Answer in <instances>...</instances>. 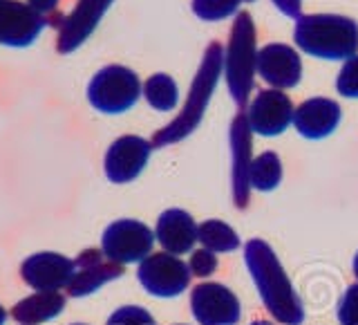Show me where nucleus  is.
Returning <instances> with one entry per match:
<instances>
[{"instance_id":"nucleus-1","label":"nucleus","mask_w":358,"mask_h":325,"mask_svg":"<svg viewBox=\"0 0 358 325\" xmlns=\"http://www.w3.org/2000/svg\"><path fill=\"white\" fill-rule=\"evenodd\" d=\"M244 263L249 267L264 307L275 321L285 325H300L305 321L302 300L271 244L264 240H249L244 244Z\"/></svg>"},{"instance_id":"nucleus-2","label":"nucleus","mask_w":358,"mask_h":325,"mask_svg":"<svg viewBox=\"0 0 358 325\" xmlns=\"http://www.w3.org/2000/svg\"><path fill=\"white\" fill-rule=\"evenodd\" d=\"M298 50L324 61H347L358 54V25L341 14H302L296 20Z\"/></svg>"},{"instance_id":"nucleus-3","label":"nucleus","mask_w":358,"mask_h":325,"mask_svg":"<svg viewBox=\"0 0 358 325\" xmlns=\"http://www.w3.org/2000/svg\"><path fill=\"white\" fill-rule=\"evenodd\" d=\"M257 41H255V22L249 11H240L235 16L231 39L224 52V74L233 101L240 108L249 104L253 92V81L257 74Z\"/></svg>"},{"instance_id":"nucleus-4","label":"nucleus","mask_w":358,"mask_h":325,"mask_svg":"<svg viewBox=\"0 0 358 325\" xmlns=\"http://www.w3.org/2000/svg\"><path fill=\"white\" fill-rule=\"evenodd\" d=\"M222 70H224V48L220 43H210L204 52V59H201L195 81L190 85V95H188V101L182 110V115H179L168 128L157 132L155 146H166V144L179 141V139H184L188 132L195 130V126L201 121V117H204L206 104L220 81Z\"/></svg>"},{"instance_id":"nucleus-5","label":"nucleus","mask_w":358,"mask_h":325,"mask_svg":"<svg viewBox=\"0 0 358 325\" xmlns=\"http://www.w3.org/2000/svg\"><path fill=\"white\" fill-rule=\"evenodd\" d=\"M141 81L130 67L106 65L87 85V101L106 115H121L139 101Z\"/></svg>"},{"instance_id":"nucleus-6","label":"nucleus","mask_w":358,"mask_h":325,"mask_svg":"<svg viewBox=\"0 0 358 325\" xmlns=\"http://www.w3.org/2000/svg\"><path fill=\"white\" fill-rule=\"evenodd\" d=\"M155 233L139 220H117L103 231L101 251L117 265L141 263L152 254Z\"/></svg>"},{"instance_id":"nucleus-7","label":"nucleus","mask_w":358,"mask_h":325,"mask_svg":"<svg viewBox=\"0 0 358 325\" xmlns=\"http://www.w3.org/2000/svg\"><path fill=\"white\" fill-rule=\"evenodd\" d=\"M137 278L148 294L159 298H175L188 287L190 269L179 256L162 251L143 258L137 269Z\"/></svg>"},{"instance_id":"nucleus-8","label":"nucleus","mask_w":358,"mask_h":325,"mask_svg":"<svg viewBox=\"0 0 358 325\" xmlns=\"http://www.w3.org/2000/svg\"><path fill=\"white\" fill-rule=\"evenodd\" d=\"M190 310L199 325H235L240 321V300L220 283H201L190 291Z\"/></svg>"},{"instance_id":"nucleus-9","label":"nucleus","mask_w":358,"mask_h":325,"mask_svg":"<svg viewBox=\"0 0 358 325\" xmlns=\"http://www.w3.org/2000/svg\"><path fill=\"white\" fill-rule=\"evenodd\" d=\"M246 121L255 134L262 137H278L282 134L289 123L294 121V104L282 92V90H262L251 101L249 112H246Z\"/></svg>"},{"instance_id":"nucleus-10","label":"nucleus","mask_w":358,"mask_h":325,"mask_svg":"<svg viewBox=\"0 0 358 325\" xmlns=\"http://www.w3.org/2000/svg\"><path fill=\"white\" fill-rule=\"evenodd\" d=\"M48 20L38 9L22 0H0V43L27 48L45 29Z\"/></svg>"},{"instance_id":"nucleus-11","label":"nucleus","mask_w":358,"mask_h":325,"mask_svg":"<svg viewBox=\"0 0 358 325\" xmlns=\"http://www.w3.org/2000/svg\"><path fill=\"white\" fill-rule=\"evenodd\" d=\"M152 144L137 134H123L106 153V177L115 184H128L137 179L150 160Z\"/></svg>"},{"instance_id":"nucleus-12","label":"nucleus","mask_w":358,"mask_h":325,"mask_svg":"<svg viewBox=\"0 0 358 325\" xmlns=\"http://www.w3.org/2000/svg\"><path fill=\"white\" fill-rule=\"evenodd\" d=\"M255 70L273 90H291L302 78V59L287 43H268L257 50Z\"/></svg>"},{"instance_id":"nucleus-13","label":"nucleus","mask_w":358,"mask_h":325,"mask_svg":"<svg viewBox=\"0 0 358 325\" xmlns=\"http://www.w3.org/2000/svg\"><path fill=\"white\" fill-rule=\"evenodd\" d=\"M20 276L36 291H59L70 287L74 276V261L54 251H41L29 256L20 265Z\"/></svg>"},{"instance_id":"nucleus-14","label":"nucleus","mask_w":358,"mask_h":325,"mask_svg":"<svg viewBox=\"0 0 358 325\" xmlns=\"http://www.w3.org/2000/svg\"><path fill=\"white\" fill-rule=\"evenodd\" d=\"M119 276H123V265L108 261L103 251L85 249L74 261V276L67 291H70V296L74 298H83V296L94 294L99 287H103L106 283H110V280H115Z\"/></svg>"},{"instance_id":"nucleus-15","label":"nucleus","mask_w":358,"mask_h":325,"mask_svg":"<svg viewBox=\"0 0 358 325\" xmlns=\"http://www.w3.org/2000/svg\"><path fill=\"white\" fill-rule=\"evenodd\" d=\"M291 123L305 139H324L338 128L341 106L338 101L327 97L307 99L298 108H294V121Z\"/></svg>"},{"instance_id":"nucleus-16","label":"nucleus","mask_w":358,"mask_h":325,"mask_svg":"<svg viewBox=\"0 0 358 325\" xmlns=\"http://www.w3.org/2000/svg\"><path fill=\"white\" fill-rule=\"evenodd\" d=\"M110 5L112 0H78L72 14L61 22L59 43H56L59 52L67 54L78 48L90 36V32L96 27V22L106 14Z\"/></svg>"},{"instance_id":"nucleus-17","label":"nucleus","mask_w":358,"mask_h":325,"mask_svg":"<svg viewBox=\"0 0 358 325\" xmlns=\"http://www.w3.org/2000/svg\"><path fill=\"white\" fill-rule=\"evenodd\" d=\"M251 126L246 121V115L240 112L233 119L231 126V148H233V193H235V205L244 209L249 205V166L253 162L251 157Z\"/></svg>"},{"instance_id":"nucleus-18","label":"nucleus","mask_w":358,"mask_h":325,"mask_svg":"<svg viewBox=\"0 0 358 325\" xmlns=\"http://www.w3.org/2000/svg\"><path fill=\"white\" fill-rule=\"evenodd\" d=\"M155 238L166 254H188L197 242V224L184 209H168L157 220Z\"/></svg>"},{"instance_id":"nucleus-19","label":"nucleus","mask_w":358,"mask_h":325,"mask_svg":"<svg viewBox=\"0 0 358 325\" xmlns=\"http://www.w3.org/2000/svg\"><path fill=\"white\" fill-rule=\"evenodd\" d=\"M63 307L65 296L59 294V291H36V294L18 300L14 310H11V317L22 325H38L59 317Z\"/></svg>"},{"instance_id":"nucleus-20","label":"nucleus","mask_w":358,"mask_h":325,"mask_svg":"<svg viewBox=\"0 0 358 325\" xmlns=\"http://www.w3.org/2000/svg\"><path fill=\"white\" fill-rule=\"evenodd\" d=\"M197 240L201 247L213 254H227L235 251L240 247V235L235 233L233 227H229L222 220H206L197 224Z\"/></svg>"},{"instance_id":"nucleus-21","label":"nucleus","mask_w":358,"mask_h":325,"mask_svg":"<svg viewBox=\"0 0 358 325\" xmlns=\"http://www.w3.org/2000/svg\"><path fill=\"white\" fill-rule=\"evenodd\" d=\"M282 182V162L273 151L253 157L249 166V184L257 191H273Z\"/></svg>"},{"instance_id":"nucleus-22","label":"nucleus","mask_w":358,"mask_h":325,"mask_svg":"<svg viewBox=\"0 0 358 325\" xmlns=\"http://www.w3.org/2000/svg\"><path fill=\"white\" fill-rule=\"evenodd\" d=\"M143 97L145 101L159 112L175 110L179 101V90L177 83L173 81V76L168 74H152L148 81L143 83Z\"/></svg>"},{"instance_id":"nucleus-23","label":"nucleus","mask_w":358,"mask_h":325,"mask_svg":"<svg viewBox=\"0 0 358 325\" xmlns=\"http://www.w3.org/2000/svg\"><path fill=\"white\" fill-rule=\"evenodd\" d=\"M242 3L244 0H193V11L197 18L215 22L238 14Z\"/></svg>"},{"instance_id":"nucleus-24","label":"nucleus","mask_w":358,"mask_h":325,"mask_svg":"<svg viewBox=\"0 0 358 325\" xmlns=\"http://www.w3.org/2000/svg\"><path fill=\"white\" fill-rule=\"evenodd\" d=\"M336 90L347 99H358V54L343 63L336 78Z\"/></svg>"},{"instance_id":"nucleus-25","label":"nucleus","mask_w":358,"mask_h":325,"mask_svg":"<svg viewBox=\"0 0 358 325\" xmlns=\"http://www.w3.org/2000/svg\"><path fill=\"white\" fill-rule=\"evenodd\" d=\"M106 325H157V323L148 310H143L139 305H126L112 314Z\"/></svg>"},{"instance_id":"nucleus-26","label":"nucleus","mask_w":358,"mask_h":325,"mask_svg":"<svg viewBox=\"0 0 358 325\" xmlns=\"http://www.w3.org/2000/svg\"><path fill=\"white\" fill-rule=\"evenodd\" d=\"M188 269H190V276H197V278H206L210 274H215L217 269V258L213 251L208 249H197L190 254V261H188Z\"/></svg>"},{"instance_id":"nucleus-27","label":"nucleus","mask_w":358,"mask_h":325,"mask_svg":"<svg viewBox=\"0 0 358 325\" xmlns=\"http://www.w3.org/2000/svg\"><path fill=\"white\" fill-rule=\"evenodd\" d=\"M341 325H358V283L350 285L338 303Z\"/></svg>"},{"instance_id":"nucleus-28","label":"nucleus","mask_w":358,"mask_h":325,"mask_svg":"<svg viewBox=\"0 0 358 325\" xmlns=\"http://www.w3.org/2000/svg\"><path fill=\"white\" fill-rule=\"evenodd\" d=\"M275 5V9L282 11L285 16L298 20L302 16V0H271Z\"/></svg>"},{"instance_id":"nucleus-29","label":"nucleus","mask_w":358,"mask_h":325,"mask_svg":"<svg viewBox=\"0 0 358 325\" xmlns=\"http://www.w3.org/2000/svg\"><path fill=\"white\" fill-rule=\"evenodd\" d=\"M5 323H7V312L3 305H0V325H5Z\"/></svg>"},{"instance_id":"nucleus-30","label":"nucleus","mask_w":358,"mask_h":325,"mask_svg":"<svg viewBox=\"0 0 358 325\" xmlns=\"http://www.w3.org/2000/svg\"><path fill=\"white\" fill-rule=\"evenodd\" d=\"M251 325H273L271 321H253Z\"/></svg>"},{"instance_id":"nucleus-31","label":"nucleus","mask_w":358,"mask_h":325,"mask_svg":"<svg viewBox=\"0 0 358 325\" xmlns=\"http://www.w3.org/2000/svg\"><path fill=\"white\" fill-rule=\"evenodd\" d=\"M354 274H356V278H358V254H356V258H354Z\"/></svg>"},{"instance_id":"nucleus-32","label":"nucleus","mask_w":358,"mask_h":325,"mask_svg":"<svg viewBox=\"0 0 358 325\" xmlns=\"http://www.w3.org/2000/svg\"><path fill=\"white\" fill-rule=\"evenodd\" d=\"M74 325H83V323H74Z\"/></svg>"}]
</instances>
